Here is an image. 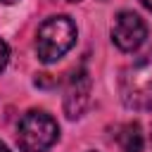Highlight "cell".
I'll list each match as a JSON object with an SVG mask.
<instances>
[{
  "label": "cell",
  "mask_w": 152,
  "mask_h": 152,
  "mask_svg": "<svg viewBox=\"0 0 152 152\" xmlns=\"http://www.w3.org/2000/svg\"><path fill=\"white\" fill-rule=\"evenodd\" d=\"M76 43V24L59 14V17H50L38 26L36 33V55L40 62L52 64L59 57H64L71 45Z\"/></svg>",
  "instance_id": "cell-1"
},
{
  "label": "cell",
  "mask_w": 152,
  "mask_h": 152,
  "mask_svg": "<svg viewBox=\"0 0 152 152\" xmlns=\"http://www.w3.org/2000/svg\"><path fill=\"white\" fill-rule=\"evenodd\" d=\"M121 102L128 109H150L152 107V50L135 59L121 74L119 83Z\"/></svg>",
  "instance_id": "cell-2"
},
{
  "label": "cell",
  "mask_w": 152,
  "mask_h": 152,
  "mask_svg": "<svg viewBox=\"0 0 152 152\" xmlns=\"http://www.w3.org/2000/svg\"><path fill=\"white\" fill-rule=\"evenodd\" d=\"M59 138L57 121L40 109H31L21 116L17 128V142L21 152H48Z\"/></svg>",
  "instance_id": "cell-3"
},
{
  "label": "cell",
  "mask_w": 152,
  "mask_h": 152,
  "mask_svg": "<svg viewBox=\"0 0 152 152\" xmlns=\"http://www.w3.org/2000/svg\"><path fill=\"white\" fill-rule=\"evenodd\" d=\"M147 38V26L145 21L135 14V12H119L114 17V24H112V40L119 50L124 52H133L142 45V40Z\"/></svg>",
  "instance_id": "cell-4"
},
{
  "label": "cell",
  "mask_w": 152,
  "mask_h": 152,
  "mask_svg": "<svg viewBox=\"0 0 152 152\" xmlns=\"http://www.w3.org/2000/svg\"><path fill=\"white\" fill-rule=\"evenodd\" d=\"M90 100V76L88 71L81 66L78 71L71 74L69 86H66V95H64V112L69 119H78L86 109Z\"/></svg>",
  "instance_id": "cell-5"
},
{
  "label": "cell",
  "mask_w": 152,
  "mask_h": 152,
  "mask_svg": "<svg viewBox=\"0 0 152 152\" xmlns=\"http://www.w3.org/2000/svg\"><path fill=\"white\" fill-rule=\"evenodd\" d=\"M119 147L121 152H142V133L138 124H126L119 131Z\"/></svg>",
  "instance_id": "cell-6"
},
{
  "label": "cell",
  "mask_w": 152,
  "mask_h": 152,
  "mask_svg": "<svg viewBox=\"0 0 152 152\" xmlns=\"http://www.w3.org/2000/svg\"><path fill=\"white\" fill-rule=\"evenodd\" d=\"M7 59H10V48H7V43L0 38V71L7 66Z\"/></svg>",
  "instance_id": "cell-7"
},
{
  "label": "cell",
  "mask_w": 152,
  "mask_h": 152,
  "mask_svg": "<svg viewBox=\"0 0 152 152\" xmlns=\"http://www.w3.org/2000/svg\"><path fill=\"white\" fill-rule=\"evenodd\" d=\"M140 2H142V5L147 7V10H152V0H140Z\"/></svg>",
  "instance_id": "cell-8"
},
{
  "label": "cell",
  "mask_w": 152,
  "mask_h": 152,
  "mask_svg": "<svg viewBox=\"0 0 152 152\" xmlns=\"http://www.w3.org/2000/svg\"><path fill=\"white\" fill-rule=\"evenodd\" d=\"M0 152H10V147H7L5 142H0Z\"/></svg>",
  "instance_id": "cell-9"
},
{
  "label": "cell",
  "mask_w": 152,
  "mask_h": 152,
  "mask_svg": "<svg viewBox=\"0 0 152 152\" xmlns=\"http://www.w3.org/2000/svg\"><path fill=\"white\" fill-rule=\"evenodd\" d=\"M2 5H12V2H17V0H0Z\"/></svg>",
  "instance_id": "cell-10"
},
{
  "label": "cell",
  "mask_w": 152,
  "mask_h": 152,
  "mask_svg": "<svg viewBox=\"0 0 152 152\" xmlns=\"http://www.w3.org/2000/svg\"><path fill=\"white\" fill-rule=\"evenodd\" d=\"M69 2H78V0H69Z\"/></svg>",
  "instance_id": "cell-11"
}]
</instances>
